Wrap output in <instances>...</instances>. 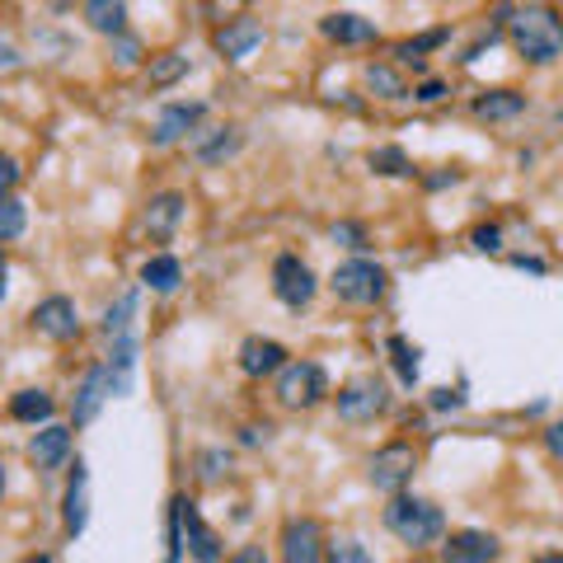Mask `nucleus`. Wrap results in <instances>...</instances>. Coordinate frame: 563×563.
Wrapping results in <instances>:
<instances>
[{"instance_id": "1", "label": "nucleus", "mask_w": 563, "mask_h": 563, "mask_svg": "<svg viewBox=\"0 0 563 563\" xmlns=\"http://www.w3.org/2000/svg\"><path fill=\"white\" fill-rule=\"evenodd\" d=\"M507 38L531 66H550L563 57V14L554 5H544V0L521 5V10H512V20H507Z\"/></svg>"}, {"instance_id": "2", "label": "nucleus", "mask_w": 563, "mask_h": 563, "mask_svg": "<svg viewBox=\"0 0 563 563\" xmlns=\"http://www.w3.org/2000/svg\"><path fill=\"white\" fill-rule=\"evenodd\" d=\"M386 526L394 536H400L404 544H413V550H427V544H437L446 536V517L437 503L427 498H404V493H394L390 507H386Z\"/></svg>"}, {"instance_id": "3", "label": "nucleus", "mask_w": 563, "mask_h": 563, "mask_svg": "<svg viewBox=\"0 0 563 563\" xmlns=\"http://www.w3.org/2000/svg\"><path fill=\"white\" fill-rule=\"evenodd\" d=\"M329 287H334V296L347 306H376L380 296H386V268L371 258H343L334 277H329Z\"/></svg>"}, {"instance_id": "4", "label": "nucleus", "mask_w": 563, "mask_h": 563, "mask_svg": "<svg viewBox=\"0 0 563 563\" xmlns=\"http://www.w3.org/2000/svg\"><path fill=\"white\" fill-rule=\"evenodd\" d=\"M277 404L282 409H314L329 394V376L320 361H287L277 371Z\"/></svg>"}, {"instance_id": "5", "label": "nucleus", "mask_w": 563, "mask_h": 563, "mask_svg": "<svg viewBox=\"0 0 563 563\" xmlns=\"http://www.w3.org/2000/svg\"><path fill=\"white\" fill-rule=\"evenodd\" d=\"M386 404H390L386 380H376V376H353L338 390V418L343 423H371L386 413Z\"/></svg>"}, {"instance_id": "6", "label": "nucleus", "mask_w": 563, "mask_h": 563, "mask_svg": "<svg viewBox=\"0 0 563 563\" xmlns=\"http://www.w3.org/2000/svg\"><path fill=\"white\" fill-rule=\"evenodd\" d=\"M413 470H418V451H413L409 441H390V446H380V451L371 456V466H367V479H371V489L380 493H400Z\"/></svg>"}, {"instance_id": "7", "label": "nucleus", "mask_w": 563, "mask_h": 563, "mask_svg": "<svg viewBox=\"0 0 563 563\" xmlns=\"http://www.w3.org/2000/svg\"><path fill=\"white\" fill-rule=\"evenodd\" d=\"M273 296L282 306H291V310H301L314 301V273H310V263H301L296 254H282L273 263Z\"/></svg>"}, {"instance_id": "8", "label": "nucleus", "mask_w": 563, "mask_h": 563, "mask_svg": "<svg viewBox=\"0 0 563 563\" xmlns=\"http://www.w3.org/2000/svg\"><path fill=\"white\" fill-rule=\"evenodd\" d=\"M179 503V526H184V544H188V554L197 563H221V536L211 531V526L203 521V512H197V503L188 498H174Z\"/></svg>"}, {"instance_id": "9", "label": "nucleus", "mask_w": 563, "mask_h": 563, "mask_svg": "<svg viewBox=\"0 0 563 563\" xmlns=\"http://www.w3.org/2000/svg\"><path fill=\"white\" fill-rule=\"evenodd\" d=\"M33 329H38L43 338L53 343H66L80 334V310L71 296H47V301H38V310H33Z\"/></svg>"}, {"instance_id": "10", "label": "nucleus", "mask_w": 563, "mask_h": 563, "mask_svg": "<svg viewBox=\"0 0 563 563\" xmlns=\"http://www.w3.org/2000/svg\"><path fill=\"white\" fill-rule=\"evenodd\" d=\"M282 559L287 563H320L324 559V531L314 517H296L282 531Z\"/></svg>"}, {"instance_id": "11", "label": "nucleus", "mask_w": 563, "mask_h": 563, "mask_svg": "<svg viewBox=\"0 0 563 563\" xmlns=\"http://www.w3.org/2000/svg\"><path fill=\"white\" fill-rule=\"evenodd\" d=\"M498 550H503L498 536H489V531H456L441 544V563H493Z\"/></svg>"}, {"instance_id": "12", "label": "nucleus", "mask_w": 563, "mask_h": 563, "mask_svg": "<svg viewBox=\"0 0 563 563\" xmlns=\"http://www.w3.org/2000/svg\"><path fill=\"white\" fill-rule=\"evenodd\" d=\"M217 53L221 57H230V61H244L254 53V47L263 43V24L258 20H250V14H240V20H226L221 28H217Z\"/></svg>"}, {"instance_id": "13", "label": "nucleus", "mask_w": 563, "mask_h": 563, "mask_svg": "<svg viewBox=\"0 0 563 563\" xmlns=\"http://www.w3.org/2000/svg\"><path fill=\"white\" fill-rule=\"evenodd\" d=\"M203 113H207V104H170V108H160L151 141L156 146H174V141L193 137L197 123H203Z\"/></svg>"}, {"instance_id": "14", "label": "nucleus", "mask_w": 563, "mask_h": 563, "mask_svg": "<svg viewBox=\"0 0 563 563\" xmlns=\"http://www.w3.org/2000/svg\"><path fill=\"white\" fill-rule=\"evenodd\" d=\"M282 367H287V347H282L277 338H244L240 343V371L244 376H277Z\"/></svg>"}, {"instance_id": "15", "label": "nucleus", "mask_w": 563, "mask_h": 563, "mask_svg": "<svg viewBox=\"0 0 563 563\" xmlns=\"http://www.w3.org/2000/svg\"><path fill=\"white\" fill-rule=\"evenodd\" d=\"M66 456H71V427L43 423L38 433H33V441H28V460H33L38 470H57Z\"/></svg>"}, {"instance_id": "16", "label": "nucleus", "mask_w": 563, "mask_h": 563, "mask_svg": "<svg viewBox=\"0 0 563 563\" xmlns=\"http://www.w3.org/2000/svg\"><path fill=\"white\" fill-rule=\"evenodd\" d=\"M179 221H184V193H160V197L146 203L141 226H146V235L151 240H170L179 230Z\"/></svg>"}, {"instance_id": "17", "label": "nucleus", "mask_w": 563, "mask_h": 563, "mask_svg": "<svg viewBox=\"0 0 563 563\" xmlns=\"http://www.w3.org/2000/svg\"><path fill=\"white\" fill-rule=\"evenodd\" d=\"M320 33H324L329 43H338V47H361V43H376L380 38L376 24L361 20V14H324Z\"/></svg>"}, {"instance_id": "18", "label": "nucleus", "mask_w": 563, "mask_h": 563, "mask_svg": "<svg viewBox=\"0 0 563 563\" xmlns=\"http://www.w3.org/2000/svg\"><path fill=\"white\" fill-rule=\"evenodd\" d=\"M240 127H207V131H193V156L203 164H221L226 156L240 151Z\"/></svg>"}, {"instance_id": "19", "label": "nucleus", "mask_w": 563, "mask_h": 563, "mask_svg": "<svg viewBox=\"0 0 563 563\" xmlns=\"http://www.w3.org/2000/svg\"><path fill=\"white\" fill-rule=\"evenodd\" d=\"M113 394V380H108V367H90L85 376V386H80L76 394V427H85L99 409H104V400Z\"/></svg>"}, {"instance_id": "20", "label": "nucleus", "mask_w": 563, "mask_h": 563, "mask_svg": "<svg viewBox=\"0 0 563 563\" xmlns=\"http://www.w3.org/2000/svg\"><path fill=\"white\" fill-rule=\"evenodd\" d=\"M179 282H184V263H179L174 254H156V258H146L141 263V287H151L160 296H170Z\"/></svg>"}, {"instance_id": "21", "label": "nucleus", "mask_w": 563, "mask_h": 563, "mask_svg": "<svg viewBox=\"0 0 563 563\" xmlns=\"http://www.w3.org/2000/svg\"><path fill=\"white\" fill-rule=\"evenodd\" d=\"M517 113H526V94L517 90H493L474 99V118L484 123H503V118H517Z\"/></svg>"}, {"instance_id": "22", "label": "nucleus", "mask_w": 563, "mask_h": 563, "mask_svg": "<svg viewBox=\"0 0 563 563\" xmlns=\"http://www.w3.org/2000/svg\"><path fill=\"white\" fill-rule=\"evenodd\" d=\"M53 394H47V390H20V394H14V400H10V418L14 423H47V418H53Z\"/></svg>"}, {"instance_id": "23", "label": "nucleus", "mask_w": 563, "mask_h": 563, "mask_svg": "<svg viewBox=\"0 0 563 563\" xmlns=\"http://www.w3.org/2000/svg\"><path fill=\"white\" fill-rule=\"evenodd\" d=\"M123 20H127V5H123V0H85V24H90L94 33H108V38H118Z\"/></svg>"}, {"instance_id": "24", "label": "nucleus", "mask_w": 563, "mask_h": 563, "mask_svg": "<svg viewBox=\"0 0 563 563\" xmlns=\"http://www.w3.org/2000/svg\"><path fill=\"white\" fill-rule=\"evenodd\" d=\"M66 531L71 536L85 531V466H80V460H76L71 489H66Z\"/></svg>"}, {"instance_id": "25", "label": "nucleus", "mask_w": 563, "mask_h": 563, "mask_svg": "<svg viewBox=\"0 0 563 563\" xmlns=\"http://www.w3.org/2000/svg\"><path fill=\"white\" fill-rule=\"evenodd\" d=\"M367 85H371V94H380V99H409V85H404V76L394 71V66L371 61V66H367Z\"/></svg>"}, {"instance_id": "26", "label": "nucleus", "mask_w": 563, "mask_h": 563, "mask_svg": "<svg viewBox=\"0 0 563 563\" xmlns=\"http://www.w3.org/2000/svg\"><path fill=\"white\" fill-rule=\"evenodd\" d=\"M188 76V57L184 53H160L151 57V85L156 90H170L174 80H184Z\"/></svg>"}, {"instance_id": "27", "label": "nucleus", "mask_w": 563, "mask_h": 563, "mask_svg": "<svg viewBox=\"0 0 563 563\" xmlns=\"http://www.w3.org/2000/svg\"><path fill=\"white\" fill-rule=\"evenodd\" d=\"M367 160H371V170H376V174H386V179H404V174H413V164H409V156L400 151V146H376Z\"/></svg>"}, {"instance_id": "28", "label": "nucleus", "mask_w": 563, "mask_h": 563, "mask_svg": "<svg viewBox=\"0 0 563 563\" xmlns=\"http://www.w3.org/2000/svg\"><path fill=\"white\" fill-rule=\"evenodd\" d=\"M324 563H371V554H367V544L361 540L338 536V540L324 544Z\"/></svg>"}, {"instance_id": "29", "label": "nucleus", "mask_w": 563, "mask_h": 563, "mask_svg": "<svg viewBox=\"0 0 563 563\" xmlns=\"http://www.w3.org/2000/svg\"><path fill=\"white\" fill-rule=\"evenodd\" d=\"M24 226H28L24 203H14V197H0V244H5V240H20Z\"/></svg>"}, {"instance_id": "30", "label": "nucleus", "mask_w": 563, "mask_h": 563, "mask_svg": "<svg viewBox=\"0 0 563 563\" xmlns=\"http://www.w3.org/2000/svg\"><path fill=\"white\" fill-rule=\"evenodd\" d=\"M441 43H446V28H433V33H423V38L400 43V47H394V57H400V61H418L423 53H433V47H441Z\"/></svg>"}, {"instance_id": "31", "label": "nucleus", "mask_w": 563, "mask_h": 563, "mask_svg": "<svg viewBox=\"0 0 563 563\" xmlns=\"http://www.w3.org/2000/svg\"><path fill=\"white\" fill-rule=\"evenodd\" d=\"M390 353H394V367H400L404 386H413V380H418V353H413L404 338H390Z\"/></svg>"}, {"instance_id": "32", "label": "nucleus", "mask_w": 563, "mask_h": 563, "mask_svg": "<svg viewBox=\"0 0 563 563\" xmlns=\"http://www.w3.org/2000/svg\"><path fill=\"white\" fill-rule=\"evenodd\" d=\"M131 310H137V296H123L118 310H108V320H104V334H108V338L127 334V314H131Z\"/></svg>"}, {"instance_id": "33", "label": "nucleus", "mask_w": 563, "mask_h": 563, "mask_svg": "<svg viewBox=\"0 0 563 563\" xmlns=\"http://www.w3.org/2000/svg\"><path fill=\"white\" fill-rule=\"evenodd\" d=\"M197 466H203L207 484H217L221 474H230V451H203V460H197Z\"/></svg>"}, {"instance_id": "34", "label": "nucleus", "mask_w": 563, "mask_h": 563, "mask_svg": "<svg viewBox=\"0 0 563 563\" xmlns=\"http://www.w3.org/2000/svg\"><path fill=\"white\" fill-rule=\"evenodd\" d=\"M113 57H118V66H137L141 61V43L127 38V33H118V38H113Z\"/></svg>"}, {"instance_id": "35", "label": "nucleus", "mask_w": 563, "mask_h": 563, "mask_svg": "<svg viewBox=\"0 0 563 563\" xmlns=\"http://www.w3.org/2000/svg\"><path fill=\"white\" fill-rule=\"evenodd\" d=\"M14 184H20V160H14V156H0V197H10Z\"/></svg>"}, {"instance_id": "36", "label": "nucleus", "mask_w": 563, "mask_h": 563, "mask_svg": "<svg viewBox=\"0 0 563 563\" xmlns=\"http://www.w3.org/2000/svg\"><path fill=\"white\" fill-rule=\"evenodd\" d=\"M503 244V230L498 226H479L474 230V250H484V254H493Z\"/></svg>"}, {"instance_id": "37", "label": "nucleus", "mask_w": 563, "mask_h": 563, "mask_svg": "<svg viewBox=\"0 0 563 563\" xmlns=\"http://www.w3.org/2000/svg\"><path fill=\"white\" fill-rule=\"evenodd\" d=\"M544 451H550L559 466H563V423H550V427H544Z\"/></svg>"}, {"instance_id": "38", "label": "nucleus", "mask_w": 563, "mask_h": 563, "mask_svg": "<svg viewBox=\"0 0 563 563\" xmlns=\"http://www.w3.org/2000/svg\"><path fill=\"white\" fill-rule=\"evenodd\" d=\"M230 563H273V559H268V550H263V544H240V550L230 554Z\"/></svg>"}, {"instance_id": "39", "label": "nucleus", "mask_w": 563, "mask_h": 563, "mask_svg": "<svg viewBox=\"0 0 563 563\" xmlns=\"http://www.w3.org/2000/svg\"><path fill=\"white\" fill-rule=\"evenodd\" d=\"M441 94H446V85H441V80H423V85L413 90V99H423V104H437Z\"/></svg>"}, {"instance_id": "40", "label": "nucleus", "mask_w": 563, "mask_h": 563, "mask_svg": "<svg viewBox=\"0 0 563 563\" xmlns=\"http://www.w3.org/2000/svg\"><path fill=\"white\" fill-rule=\"evenodd\" d=\"M334 240H353V244H361V230H357V226H334Z\"/></svg>"}, {"instance_id": "41", "label": "nucleus", "mask_w": 563, "mask_h": 563, "mask_svg": "<svg viewBox=\"0 0 563 563\" xmlns=\"http://www.w3.org/2000/svg\"><path fill=\"white\" fill-rule=\"evenodd\" d=\"M244 441L258 446V441H268V427H244Z\"/></svg>"}, {"instance_id": "42", "label": "nucleus", "mask_w": 563, "mask_h": 563, "mask_svg": "<svg viewBox=\"0 0 563 563\" xmlns=\"http://www.w3.org/2000/svg\"><path fill=\"white\" fill-rule=\"evenodd\" d=\"M512 263H517V268H526V273H544V263H540V258H526V254L512 258Z\"/></svg>"}, {"instance_id": "43", "label": "nucleus", "mask_w": 563, "mask_h": 563, "mask_svg": "<svg viewBox=\"0 0 563 563\" xmlns=\"http://www.w3.org/2000/svg\"><path fill=\"white\" fill-rule=\"evenodd\" d=\"M5 277H10V258L0 254V301H5Z\"/></svg>"}, {"instance_id": "44", "label": "nucleus", "mask_w": 563, "mask_h": 563, "mask_svg": "<svg viewBox=\"0 0 563 563\" xmlns=\"http://www.w3.org/2000/svg\"><path fill=\"white\" fill-rule=\"evenodd\" d=\"M536 563H563V550H554V554H540Z\"/></svg>"}, {"instance_id": "45", "label": "nucleus", "mask_w": 563, "mask_h": 563, "mask_svg": "<svg viewBox=\"0 0 563 563\" xmlns=\"http://www.w3.org/2000/svg\"><path fill=\"white\" fill-rule=\"evenodd\" d=\"M24 563H53V559H47V554H38V559H24Z\"/></svg>"}, {"instance_id": "46", "label": "nucleus", "mask_w": 563, "mask_h": 563, "mask_svg": "<svg viewBox=\"0 0 563 563\" xmlns=\"http://www.w3.org/2000/svg\"><path fill=\"white\" fill-rule=\"evenodd\" d=\"M0 493H5V470H0Z\"/></svg>"}, {"instance_id": "47", "label": "nucleus", "mask_w": 563, "mask_h": 563, "mask_svg": "<svg viewBox=\"0 0 563 563\" xmlns=\"http://www.w3.org/2000/svg\"><path fill=\"white\" fill-rule=\"evenodd\" d=\"M5 57H10V53H5V47H0V61H5Z\"/></svg>"}, {"instance_id": "48", "label": "nucleus", "mask_w": 563, "mask_h": 563, "mask_svg": "<svg viewBox=\"0 0 563 563\" xmlns=\"http://www.w3.org/2000/svg\"><path fill=\"white\" fill-rule=\"evenodd\" d=\"M230 5H240V0H230Z\"/></svg>"}]
</instances>
